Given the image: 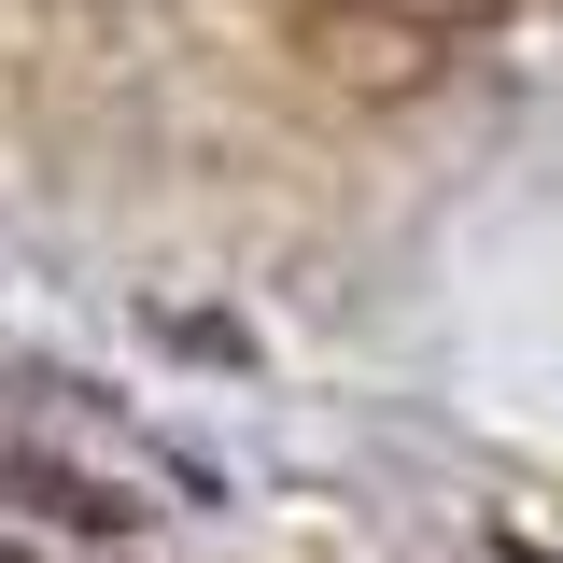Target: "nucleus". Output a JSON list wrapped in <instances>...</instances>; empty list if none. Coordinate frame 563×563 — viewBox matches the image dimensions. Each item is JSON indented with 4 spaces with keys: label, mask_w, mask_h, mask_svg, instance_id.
Instances as JSON below:
<instances>
[{
    "label": "nucleus",
    "mask_w": 563,
    "mask_h": 563,
    "mask_svg": "<svg viewBox=\"0 0 563 563\" xmlns=\"http://www.w3.org/2000/svg\"><path fill=\"white\" fill-rule=\"evenodd\" d=\"M296 43L339 70V85H422V29L409 14H310Z\"/></svg>",
    "instance_id": "f257e3e1"
}]
</instances>
